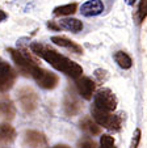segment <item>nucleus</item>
I'll list each match as a JSON object with an SVG mask.
<instances>
[{
  "label": "nucleus",
  "mask_w": 147,
  "mask_h": 148,
  "mask_svg": "<svg viewBox=\"0 0 147 148\" xmlns=\"http://www.w3.org/2000/svg\"><path fill=\"white\" fill-rule=\"evenodd\" d=\"M30 50L33 54H36L37 56L42 58L43 60H46L51 67H54L57 71H61L64 75L70 76V77L78 79L79 76L83 75V68L80 64H78L76 62L71 60L70 58L62 55L61 53H58L57 50L51 49L50 46L39 43V42H33L30 45Z\"/></svg>",
  "instance_id": "nucleus-1"
},
{
  "label": "nucleus",
  "mask_w": 147,
  "mask_h": 148,
  "mask_svg": "<svg viewBox=\"0 0 147 148\" xmlns=\"http://www.w3.org/2000/svg\"><path fill=\"white\" fill-rule=\"evenodd\" d=\"M91 113L95 122L99 126H103V127L108 129L109 131L117 132L122 129L124 118H125V113L124 112H119L117 114H114V112H106V110L100 109V108H97L96 105L92 103Z\"/></svg>",
  "instance_id": "nucleus-2"
},
{
  "label": "nucleus",
  "mask_w": 147,
  "mask_h": 148,
  "mask_svg": "<svg viewBox=\"0 0 147 148\" xmlns=\"http://www.w3.org/2000/svg\"><path fill=\"white\" fill-rule=\"evenodd\" d=\"M8 53L11 54L13 62L16 63V66L19 67V70L25 75H29L30 71L33 70V67L38 66V60L36 56H33V54L29 53L28 49L20 47V49H8Z\"/></svg>",
  "instance_id": "nucleus-3"
},
{
  "label": "nucleus",
  "mask_w": 147,
  "mask_h": 148,
  "mask_svg": "<svg viewBox=\"0 0 147 148\" xmlns=\"http://www.w3.org/2000/svg\"><path fill=\"white\" fill-rule=\"evenodd\" d=\"M93 105L104 109L106 112H114L117 109V97L109 88H101L96 93H93Z\"/></svg>",
  "instance_id": "nucleus-4"
},
{
  "label": "nucleus",
  "mask_w": 147,
  "mask_h": 148,
  "mask_svg": "<svg viewBox=\"0 0 147 148\" xmlns=\"http://www.w3.org/2000/svg\"><path fill=\"white\" fill-rule=\"evenodd\" d=\"M29 75L36 80V83L38 84L41 88L43 89H53V88L57 87V84L59 81V77L55 75V73L50 72V71L47 70H43V68L38 67H33V70L30 71Z\"/></svg>",
  "instance_id": "nucleus-5"
},
{
  "label": "nucleus",
  "mask_w": 147,
  "mask_h": 148,
  "mask_svg": "<svg viewBox=\"0 0 147 148\" xmlns=\"http://www.w3.org/2000/svg\"><path fill=\"white\" fill-rule=\"evenodd\" d=\"M17 98L24 112L32 113L38 106V95L30 87H22L17 90Z\"/></svg>",
  "instance_id": "nucleus-6"
},
{
  "label": "nucleus",
  "mask_w": 147,
  "mask_h": 148,
  "mask_svg": "<svg viewBox=\"0 0 147 148\" xmlns=\"http://www.w3.org/2000/svg\"><path fill=\"white\" fill-rule=\"evenodd\" d=\"M16 80V72L7 62L0 59V93L11 89Z\"/></svg>",
  "instance_id": "nucleus-7"
},
{
  "label": "nucleus",
  "mask_w": 147,
  "mask_h": 148,
  "mask_svg": "<svg viewBox=\"0 0 147 148\" xmlns=\"http://www.w3.org/2000/svg\"><path fill=\"white\" fill-rule=\"evenodd\" d=\"M63 108L68 117H74V115L80 113L83 105H81V101H80V98H79V96L76 95L74 90H68V92L66 93Z\"/></svg>",
  "instance_id": "nucleus-8"
},
{
  "label": "nucleus",
  "mask_w": 147,
  "mask_h": 148,
  "mask_svg": "<svg viewBox=\"0 0 147 148\" xmlns=\"http://www.w3.org/2000/svg\"><path fill=\"white\" fill-rule=\"evenodd\" d=\"M76 89L84 100H91L95 90H96V83L91 77L79 76L76 79Z\"/></svg>",
  "instance_id": "nucleus-9"
},
{
  "label": "nucleus",
  "mask_w": 147,
  "mask_h": 148,
  "mask_svg": "<svg viewBox=\"0 0 147 148\" xmlns=\"http://www.w3.org/2000/svg\"><path fill=\"white\" fill-rule=\"evenodd\" d=\"M24 144L26 148H46L47 140L42 132L36 130H28L24 136Z\"/></svg>",
  "instance_id": "nucleus-10"
},
{
  "label": "nucleus",
  "mask_w": 147,
  "mask_h": 148,
  "mask_svg": "<svg viewBox=\"0 0 147 148\" xmlns=\"http://www.w3.org/2000/svg\"><path fill=\"white\" fill-rule=\"evenodd\" d=\"M104 11V3L101 0H88L81 5L80 13L84 17H95L101 14Z\"/></svg>",
  "instance_id": "nucleus-11"
},
{
  "label": "nucleus",
  "mask_w": 147,
  "mask_h": 148,
  "mask_svg": "<svg viewBox=\"0 0 147 148\" xmlns=\"http://www.w3.org/2000/svg\"><path fill=\"white\" fill-rule=\"evenodd\" d=\"M14 114H16V108L12 100L8 96L0 95V118L11 121L14 118Z\"/></svg>",
  "instance_id": "nucleus-12"
},
{
  "label": "nucleus",
  "mask_w": 147,
  "mask_h": 148,
  "mask_svg": "<svg viewBox=\"0 0 147 148\" xmlns=\"http://www.w3.org/2000/svg\"><path fill=\"white\" fill-rule=\"evenodd\" d=\"M51 42H54L55 45L61 46V47L67 49V50H70L71 53L83 54V47H81L79 43H76V42L71 41V39L66 38V37H63V36H54V37H51Z\"/></svg>",
  "instance_id": "nucleus-13"
},
{
  "label": "nucleus",
  "mask_w": 147,
  "mask_h": 148,
  "mask_svg": "<svg viewBox=\"0 0 147 148\" xmlns=\"http://www.w3.org/2000/svg\"><path fill=\"white\" fill-rule=\"evenodd\" d=\"M16 139V130L8 123H0V144H11Z\"/></svg>",
  "instance_id": "nucleus-14"
},
{
  "label": "nucleus",
  "mask_w": 147,
  "mask_h": 148,
  "mask_svg": "<svg viewBox=\"0 0 147 148\" xmlns=\"http://www.w3.org/2000/svg\"><path fill=\"white\" fill-rule=\"evenodd\" d=\"M58 25L61 29H66L72 33H78V32L83 30V23L79 21L78 18H62Z\"/></svg>",
  "instance_id": "nucleus-15"
},
{
  "label": "nucleus",
  "mask_w": 147,
  "mask_h": 148,
  "mask_svg": "<svg viewBox=\"0 0 147 148\" xmlns=\"http://www.w3.org/2000/svg\"><path fill=\"white\" fill-rule=\"evenodd\" d=\"M80 129L83 130V131H86L87 134L92 135V136H93V135H99L101 132L100 126L97 125L91 117H84L83 119L80 121Z\"/></svg>",
  "instance_id": "nucleus-16"
},
{
  "label": "nucleus",
  "mask_w": 147,
  "mask_h": 148,
  "mask_svg": "<svg viewBox=\"0 0 147 148\" xmlns=\"http://www.w3.org/2000/svg\"><path fill=\"white\" fill-rule=\"evenodd\" d=\"M113 58H114V62H116L121 68H124V70H129V68L131 67V64H133L131 58L125 51H117V53H114Z\"/></svg>",
  "instance_id": "nucleus-17"
},
{
  "label": "nucleus",
  "mask_w": 147,
  "mask_h": 148,
  "mask_svg": "<svg viewBox=\"0 0 147 148\" xmlns=\"http://www.w3.org/2000/svg\"><path fill=\"white\" fill-rule=\"evenodd\" d=\"M78 9V4L71 3V4H64V5H59L54 8L53 14L54 16H71L74 14Z\"/></svg>",
  "instance_id": "nucleus-18"
},
{
  "label": "nucleus",
  "mask_w": 147,
  "mask_h": 148,
  "mask_svg": "<svg viewBox=\"0 0 147 148\" xmlns=\"http://www.w3.org/2000/svg\"><path fill=\"white\" fill-rule=\"evenodd\" d=\"M147 16V0H139L138 11H137V21L139 24L143 23Z\"/></svg>",
  "instance_id": "nucleus-19"
},
{
  "label": "nucleus",
  "mask_w": 147,
  "mask_h": 148,
  "mask_svg": "<svg viewBox=\"0 0 147 148\" xmlns=\"http://www.w3.org/2000/svg\"><path fill=\"white\" fill-rule=\"evenodd\" d=\"M100 148H117L114 138L109 134H103L100 136Z\"/></svg>",
  "instance_id": "nucleus-20"
},
{
  "label": "nucleus",
  "mask_w": 147,
  "mask_h": 148,
  "mask_svg": "<svg viewBox=\"0 0 147 148\" xmlns=\"http://www.w3.org/2000/svg\"><path fill=\"white\" fill-rule=\"evenodd\" d=\"M95 77L97 79V81L99 83H105L106 80H108V77H109V75H108V71H105V70H103V68H97L96 71H95Z\"/></svg>",
  "instance_id": "nucleus-21"
},
{
  "label": "nucleus",
  "mask_w": 147,
  "mask_h": 148,
  "mask_svg": "<svg viewBox=\"0 0 147 148\" xmlns=\"http://www.w3.org/2000/svg\"><path fill=\"white\" fill-rule=\"evenodd\" d=\"M141 136H142V131L141 129H135L133 134V139H131V144H130V148H138V144L141 142Z\"/></svg>",
  "instance_id": "nucleus-22"
},
{
  "label": "nucleus",
  "mask_w": 147,
  "mask_h": 148,
  "mask_svg": "<svg viewBox=\"0 0 147 148\" xmlns=\"http://www.w3.org/2000/svg\"><path fill=\"white\" fill-rule=\"evenodd\" d=\"M79 148H96V143L89 138H86L79 143Z\"/></svg>",
  "instance_id": "nucleus-23"
},
{
  "label": "nucleus",
  "mask_w": 147,
  "mask_h": 148,
  "mask_svg": "<svg viewBox=\"0 0 147 148\" xmlns=\"http://www.w3.org/2000/svg\"><path fill=\"white\" fill-rule=\"evenodd\" d=\"M47 28H50L53 29V30H61V28H59V25H57L54 21H49L47 23Z\"/></svg>",
  "instance_id": "nucleus-24"
},
{
  "label": "nucleus",
  "mask_w": 147,
  "mask_h": 148,
  "mask_svg": "<svg viewBox=\"0 0 147 148\" xmlns=\"http://www.w3.org/2000/svg\"><path fill=\"white\" fill-rule=\"evenodd\" d=\"M6 18H7V13L4 11H1V9H0V23H1V21H4Z\"/></svg>",
  "instance_id": "nucleus-25"
},
{
  "label": "nucleus",
  "mask_w": 147,
  "mask_h": 148,
  "mask_svg": "<svg viewBox=\"0 0 147 148\" xmlns=\"http://www.w3.org/2000/svg\"><path fill=\"white\" fill-rule=\"evenodd\" d=\"M53 148H71V147H68L67 144H57V145H54Z\"/></svg>",
  "instance_id": "nucleus-26"
},
{
  "label": "nucleus",
  "mask_w": 147,
  "mask_h": 148,
  "mask_svg": "<svg viewBox=\"0 0 147 148\" xmlns=\"http://www.w3.org/2000/svg\"><path fill=\"white\" fill-rule=\"evenodd\" d=\"M135 1H137V0H125V3L128 4V5H134V4H135Z\"/></svg>",
  "instance_id": "nucleus-27"
}]
</instances>
